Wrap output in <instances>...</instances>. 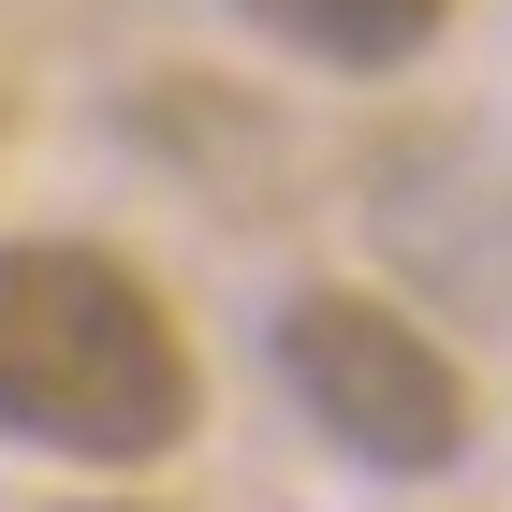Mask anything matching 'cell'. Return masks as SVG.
Returning <instances> with one entry per match:
<instances>
[{"label":"cell","mask_w":512,"mask_h":512,"mask_svg":"<svg viewBox=\"0 0 512 512\" xmlns=\"http://www.w3.org/2000/svg\"><path fill=\"white\" fill-rule=\"evenodd\" d=\"M205 410L191 322L132 249L103 235H0V439L74 454V469H147Z\"/></svg>","instance_id":"obj_1"},{"label":"cell","mask_w":512,"mask_h":512,"mask_svg":"<svg viewBox=\"0 0 512 512\" xmlns=\"http://www.w3.org/2000/svg\"><path fill=\"white\" fill-rule=\"evenodd\" d=\"M278 381H293V410H308L352 469L425 483V469L469 454V366H454V337H425V322L395 308V293H366V278H308V293L278 308Z\"/></svg>","instance_id":"obj_2"},{"label":"cell","mask_w":512,"mask_h":512,"mask_svg":"<svg viewBox=\"0 0 512 512\" xmlns=\"http://www.w3.org/2000/svg\"><path fill=\"white\" fill-rule=\"evenodd\" d=\"M235 15L293 59H322V74H395L454 30V0H235Z\"/></svg>","instance_id":"obj_3"},{"label":"cell","mask_w":512,"mask_h":512,"mask_svg":"<svg viewBox=\"0 0 512 512\" xmlns=\"http://www.w3.org/2000/svg\"><path fill=\"white\" fill-rule=\"evenodd\" d=\"M74 512H161V498H74Z\"/></svg>","instance_id":"obj_4"}]
</instances>
